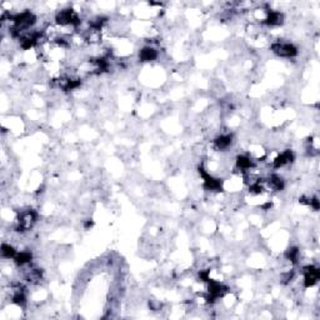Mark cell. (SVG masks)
I'll return each mask as SVG.
<instances>
[{"mask_svg":"<svg viewBox=\"0 0 320 320\" xmlns=\"http://www.w3.org/2000/svg\"><path fill=\"white\" fill-rule=\"evenodd\" d=\"M270 50L278 56H282V58H295L298 55V48L293 43H289V41H282L278 40L275 43H273L270 45Z\"/></svg>","mask_w":320,"mask_h":320,"instance_id":"6da1fadb","label":"cell"},{"mask_svg":"<svg viewBox=\"0 0 320 320\" xmlns=\"http://www.w3.org/2000/svg\"><path fill=\"white\" fill-rule=\"evenodd\" d=\"M234 143V135L231 133H223L215 136L213 140V147L216 151H226L230 149Z\"/></svg>","mask_w":320,"mask_h":320,"instance_id":"7a4b0ae2","label":"cell"},{"mask_svg":"<svg viewBox=\"0 0 320 320\" xmlns=\"http://www.w3.org/2000/svg\"><path fill=\"white\" fill-rule=\"evenodd\" d=\"M159 56V52L155 46L147 45L140 49L139 52V60L143 63H150V61L156 60Z\"/></svg>","mask_w":320,"mask_h":320,"instance_id":"3957f363","label":"cell"},{"mask_svg":"<svg viewBox=\"0 0 320 320\" xmlns=\"http://www.w3.org/2000/svg\"><path fill=\"white\" fill-rule=\"evenodd\" d=\"M17 254V248H15L14 245H12L10 243H3V244H1V258H3V259L13 260Z\"/></svg>","mask_w":320,"mask_h":320,"instance_id":"277c9868","label":"cell"}]
</instances>
